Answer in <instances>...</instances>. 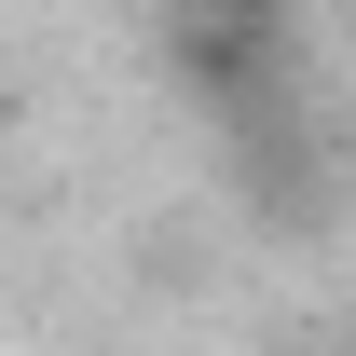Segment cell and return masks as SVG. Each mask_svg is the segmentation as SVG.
<instances>
[{
	"label": "cell",
	"instance_id": "1",
	"mask_svg": "<svg viewBox=\"0 0 356 356\" xmlns=\"http://www.w3.org/2000/svg\"><path fill=\"white\" fill-rule=\"evenodd\" d=\"M274 69V28H233V14H178V83L220 96V110H247V83Z\"/></svg>",
	"mask_w": 356,
	"mask_h": 356
},
{
	"label": "cell",
	"instance_id": "2",
	"mask_svg": "<svg viewBox=\"0 0 356 356\" xmlns=\"http://www.w3.org/2000/svg\"><path fill=\"white\" fill-rule=\"evenodd\" d=\"M178 14H233V28H274L288 0H178Z\"/></svg>",
	"mask_w": 356,
	"mask_h": 356
}]
</instances>
